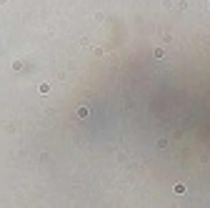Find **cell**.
<instances>
[{
	"mask_svg": "<svg viewBox=\"0 0 210 208\" xmlns=\"http://www.w3.org/2000/svg\"><path fill=\"white\" fill-rule=\"evenodd\" d=\"M165 55V48H155V58H163Z\"/></svg>",
	"mask_w": 210,
	"mask_h": 208,
	"instance_id": "3",
	"label": "cell"
},
{
	"mask_svg": "<svg viewBox=\"0 0 210 208\" xmlns=\"http://www.w3.org/2000/svg\"><path fill=\"white\" fill-rule=\"evenodd\" d=\"M88 113H90L88 105H80V108H78V115H80V118H88Z\"/></svg>",
	"mask_w": 210,
	"mask_h": 208,
	"instance_id": "1",
	"label": "cell"
},
{
	"mask_svg": "<svg viewBox=\"0 0 210 208\" xmlns=\"http://www.w3.org/2000/svg\"><path fill=\"white\" fill-rule=\"evenodd\" d=\"M38 90H40V93H50V85H48V83H40V85H38Z\"/></svg>",
	"mask_w": 210,
	"mask_h": 208,
	"instance_id": "2",
	"label": "cell"
}]
</instances>
